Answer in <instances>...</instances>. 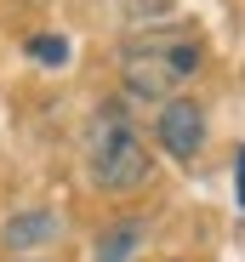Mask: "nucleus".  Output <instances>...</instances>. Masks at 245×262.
<instances>
[{"label": "nucleus", "mask_w": 245, "mask_h": 262, "mask_svg": "<svg viewBox=\"0 0 245 262\" xmlns=\"http://www.w3.org/2000/svg\"><path fill=\"white\" fill-rule=\"evenodd\" d=\"M86 171L103 194H131L148 183V148L143 131L120 103H97L86 120Z\"/></svg>", "instance_id": "obj_1"}, {"label": "nucleus", "mask_w": 245, "mask_h": 262, "mask_svg": "<svg viewBox=\"0 0 245 262\" xmlns=\"http://www.w3.org/2000/svg\"><path fill=\"white\" fill-rule=\"evenodd\" d=\"M199 40L194 34H143L120 52V80L126 92L143 103H171L177 85H188L199 74Z\"/></svg>", "instance_id": "obj_2"}, {"label": "nucleus", "mask_w": 245, "mask_h": 262, "mask_svg": "<svg viewBox=\"0 0 245 262\" xmlns=\"http://www.w3.org/2000/svg\"><path fill=\"white\" fill-rule=\"evenodd\" d=\"M154 143L166 148L171 160H194L199 148H206V108H199L194 97H171V103H160L154 114Z\"/></svg>", "instance_id": "obj_3"}, {"label": "nucleus", "mask_w": 245, "mask_h": 262, "mask_svg": "<svg viewBox=\"0 0 245 262\" xmlns=\"http://www.w3.org/2000/svg\"><path fill=\"white\" fill-rule=\"evenodd\" d=\"M46 239H57V211H17V216H6V228H0V245L6 251H34V245H46Z\"/></svg>", "instance_id": "obj_4"}, {"label": "nucleus", "mask_w": 245, "mask_h": 262, "mask_svg": "<svg viewBox=\"0 0 245 262\" xmlns=\"http://www.w3.org/2000/svg\"><path fill=\"white\" fill-rule=\"evenodd\" d=\"M137 251H143V223L137 216H120L97 239V262H137Z\"/></svg>", "instance_id": "obj_5"}, {"label": "nucleus", "mask_w": 245, "mask_h": 262, "mask_svg": "<svg viewBox=\"0 0 245 262\" xmlns=\"http://www.w3.org/2000/svg\"><path fill=\"white\" fill-rule=\"evenodd\" d=\"M29 57L46 63V69H63V63H69V40H63V34H34V40H29Z\"/></svg>", "instance_id": "obj_6"}, {"label": "nucleus", "mask_w": 245, "mask_h": 262, "mask_svg": "<svg viewBox=\"0 0 245 262\" xmlns=\"http://www.w3.org/2000/svg\"><path fill=\"white\" fill-rule=\"evenodd\" d=\"M239 205H245V148H239Z\"/></svg>", "instance_id": "obj_7"}]
</instances>
